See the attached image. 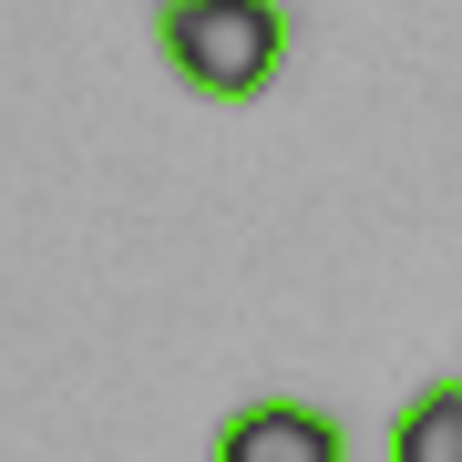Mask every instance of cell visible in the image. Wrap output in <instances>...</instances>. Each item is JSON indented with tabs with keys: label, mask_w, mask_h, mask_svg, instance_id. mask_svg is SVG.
Instances as JSON below:
<instances>
[{
	"label": "cell",
	"mask_w": 462,
	"mask_h": 462,
	"mask_svg": "<svg viewBox=\"0 0 462 462\" xmlns=\"http://www.w3.org/2000/svg\"><path fill=\"white\" fill-rule=\"evenodd\" d=\"M206 462H349V431H339V411H319V401L267 391V401H236V411L216 421Z\"/></svg>",
	"instance_id": "obj_2"
},
{
	"label": "cell",
	"mask_w": 462,
	"mask_h": 462,
	"mask_svg": "<svg viewBox=\"0 0 462 462\" xmlns=\"http://www.w3.org/2000/svg\"><path fill=\"white\" fill-rule=\"evenodd\" d=\"M380 462H462V370L431 380V391H411V401L391 411Z\"/></svg>",
	"instance_id": "obj_3"
},
{
	"label": "cell",
	"mask_w": 462,
	"mask_h": 462,
	"mask_svg": "<svg viewBox=\"0 0 462 462\" xmlns=\"http://www.w3.org/2000/svg\"><path fill=\"white\" fill-rule=\"evenodd\" d=\"M288 0H154V51L196 103H257L288 72Z\"/></svg>",
	"instance_id": "obj_1"
}]
</instances>
